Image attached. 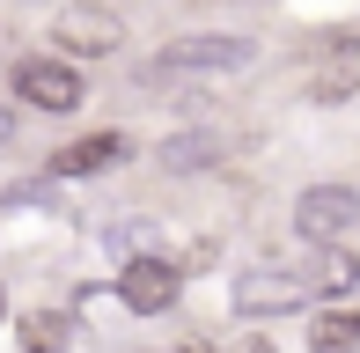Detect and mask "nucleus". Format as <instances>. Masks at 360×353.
Returning a JSON list of instances; mask_svg holds the SVG:
<instances>
[{"label": "nucleus", "mask_w": 360, "mask_h": 353, "mask_svg": "<svg viewBox=\"0 0 360 353\" xmlns=\"http://www.w3.org/2000/svg\"><path fill=\"white\" fill-rule=\"evenodd\" d=\"M294 236L309 250H346L360 236V191L353 184H309L294 199Z\"/></svg>", "instance_id": "1"}, {"label": "nucleus", "mask_w": 360, "mask_h": 353, "mask_svg": "<svg viewBox=\"0 0 360 353\" xmlns=\"http://www.w3.org/2000/svg\"><path fill=\"white\" fill-rule=\"evenodd\" d=\"M162 67H147V82H184V74H243L257 59V44L250 37H176V44H162Z\"/></svg>", "instance_id": "2"}, {"label": "nucleus", "mask_w": 360, "mask_h": 353, "mask_svg": "<svg viewBox=\"0 0 360 353\" xmlns=\"http://www.w3.org/2000/svg\"><path fill=\"white\" fill-rule=\"evenodd\" d=\"M118 37H125V23L103 8V0H74V8L52 15V44L67 59H103V52H118Z\"/></svg>", "instance_id": "3"}, {"label": "nucleus", "mask_w": 360, "mask_h": 353, "mask_svg": "<svg viewBox=\"0 0 360 353\" xmlns=\"http://www.w3.org/2000/svg\"><path fill=\"white\" fill-rule=\"evenodd\" d=\"M302 302H309L302 265H257V272L236 280V309L243 316H280V309H302Z\"/></svg>", "instance_id": "4"}, {"label": "nucleus", "mask_w": 360, "mask_h": 353, "mask_svg": "<svg viewBox=\"0 0 360 353\" xmlns=\"http://www.w3.org/2000/svg\"><path fill=\"white\" fill-rule=\"evenodd\" d=\"M176 295H184V265H169V258H140V265L118 272V302H125L133 316L176 309Z\"/></svg>", "instance_id": "5"}, {"label": "nucleus", "mask_w": 360, "mask_h": 353, "mask_svg": "<svg viewBox=\"0 0 360 353\" xmlns=\"http://www.w3.org/2000/svg\"><path fill=\"white\" fill-rule=\"evenodd\" d=\"M15 96H22L30 110H74L81 103V74L67 59H15Z\"/></svg>", "instance_id": "6"}, {"label": "nucleus", "mask_w": 360, "mask_h": 353, "mask_svg": "<svg viewBox=\"0 0 360 353\" xmlns=\"http://www.w3.org/2000/svg\"><path fill=\"white\" fill-rule=\"evenodd\" d=\"M236 155V133H176V140H162L155 148V162L169 169V176H191V169H214V162H228Z\"/></svg>", "instance_id": "7"}, {"label": "nucleus", "mask_w": 360, "mask_h": 353, "mask_svg": "<svg viewBox=\"0 0 360 353\" xmlns=\"http://www.w3.org/2000/svg\"><path fill=\"white\" fill-rule=\"evenodd\" d=\"M118 155H125V140H118V133H89V140H74V148H59L44 169H52V176H96V169L118 162Z\"/></svg>", "instance_id": "8"}, {"label": "nucleus", "mask_w": 360, "mask_h": 353, "mask_svg": "<svg viewBox=\"0 0 360 353\" xmlns=\"http://www.w3.org/2000/svg\"><path fill=\"white\" fill-rule=\"evenodd\" d=\"M74 339H81V324L67 309H30L22 316V353H74Z\"/></svg>", "instance_id": "9"}, {"label": "nucleus", "mask_w": 360, "mask_h": 353, "mask_svg": "<svg viewBox=\"0 0 360 353\" xmlns=\"http://www.w3.org/2000/svg\"><path fill=\"white\" fill-rule=\"evenodd\" d=\"M302 280H309V295H346V287H360V258H346V250H309Z\"/></svg>", "instance_id": "10"}, {"label": "nucleus", "mask_w": 360, "mask_h": 353, "mask_svg": "<svg viewBox=\"0 0 360 353\" xmlns=\"http://www.w3.org/2000/svg\"><path fill=\"white\" fill-rule=\"evenodd\" d=\"M309 353H360V309H316Z\"/></svg>", "instance_id": "11"}, {"label": "nucleus", "mask_w": 360, "mask_h": 353, "mask_svg": "<svg viewBox=\"0 0 360 353\" xmlns=\"http://www.w3.org/2000/svg\"><path fill=\"white\" fill-rule=\"evenodd\" d=\"M147 236H155L147 221H118V229H103V243L125 250V265H140V258H162V250H147Z\"/></svg>", "instance_id": "12"}, {"label": "nucleus", "mask_w": 360, "mask_h": 353, "mask_svg": "<svg viewBox=\"0 0 360 353\" xmlns=\"http://www.w3.org/2000/svg\"><path fill=\"white\" fill-rule=\"evenodd\" d=\"M228 353H272L265 339H236V346H228Z\"/></svg>", "instance_id": "13"}, {"label": "nucleus", "mask_w": 360, "mask_h": 353, "mask_svg": "<svg viewBox=\"0 0 360 353\" xmlns=\"http://www.w3.org/2000/svg\"><path fill=\"white\" fill-rule=\"evenodd\" d=\"M8 133H15V118H8V110H0V140H8Z\"/></svg>", "instance_id": "14"}, {"label": "nucleus", "mask_w": 360, "mask_h": 353, "mask_svg": "<svg viewBox=\"0 0 360 353\" xmlns=\"http://www.w3.org/2000/svg\"><path fill=\"white\" fill-rule=\"evenodd\" d=\"M169 353H206V346H169Z\"/></svg>", "instance_id": "15"}, {"label": "nucleus", "mask_w": 360, "mask_h": 353, "mask_svg": "<svg viewBox=\"0 0 360 353\" xmlns=\"http://www.w3.org/2000/svg\"><path fill=\"white\" fill-rule=\"evenodd\" d=\"M0 324H8V295H0Z\"/></svg>", "instance_id": "16"}]
</instances>
